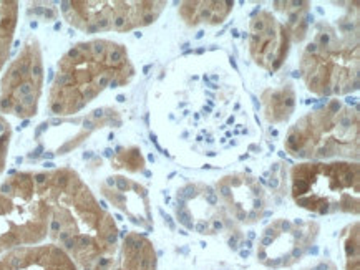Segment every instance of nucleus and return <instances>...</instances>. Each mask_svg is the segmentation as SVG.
<instances>
[{"mask_svg": "<svg viewBox=\"0 0 360 270\" xmlns=\"http://www.w3.org/2000/svg\"><path fill=\"white\" fill-rule=\"evenodd\" d=\"M37 176L50 205V244L60 247L78 270H91L117 250V222L77 171L57 168Z\"/></svg>", "mask_w": 360, "mask_h": 270, "instance_id": "f257e3e1", "label": "nucleus"}, {"mask_svg": "<svg viewBox=\"0 0 360 270\" xmlns=\"http://www.w3.org/2000/svg\"><path fill=\"white\" fill-rule=\"evenodd\" d=\"M135 73L122 43L107 39L75 43L57 63L49 90V112L53 116L82 112L105 90L127 86Z\"/></svg>", "mask_w": 360, "mask_h": 270, "instance_id": "f03ea898", "label": "nucleus"}, {"mask_svg": "<svg viewBox=\"0 0 360 270\" xmlns=\"http://www.w3.org/2000/svg\"><path fill=\"white\" fill-rule=\"evenodd\" d=\"M299 72L312 95L344 96L359 90V17H345L339 25H317L316 35L302 50Z\"/></svg>", "mask_w": 360, "mask_h": 270, "instance_id": "7ed1b4c3", "label": "nucleus"}, {"mask_svg": "<svg viewBox=\"0 0 360 270\" xmlns=\"http://www.w3.org/2000/svg\"><path fill=\"white\" fill-rule=\"evenodd\" d=\"M359 125L357 109L339 100H329L289 128L284 148L302 161H357Z\"/></svg>", "mask_w": 360, "mask_h": 270, "instance_id": "20e7f679", "label": "nucleus"}, {"mask_svg": "<svg viewBox=\"0 0 360 270\" xmlns=\"http://www.w3.org/2000/svg\"><path fill=\"white\" fill-rule=\"evenodd\" d=\"M290 196L297 208L319 216H359V163L304 161L295 164L290 168Z\"/></svg>", "mask_w": 360, "mask_h": 270, "instance_id": "39448f33", "label": "nucleus"}, {"mask_svg": "<svg viewBox=\"0 0 360 270\" xmlns=\"http://www.w3.org/2000/svg\"><path fill=\"white\" fill-rule=\"evenodd\" d=\"M50 205L37 173H12L0 184V257L49 237Z\"/></svg>", "mask_w": 360, "mask_h": 270, "instance_id": "423d86ee", "label": "nucleus"}, {"mask_svg": "<svg viewBox=\"0 0 360 270\" xmlns=\"http://www.w3.org/2000/svg\"><path fill=\"white\" fill-rule=\"evenodd\" d=\"M165 8V0H90L60 4V12L67 24L85 34H124L143 29L155 24Z\"/></svg>", "mask_w": 360, "mask_h": 270, "instance_id": "0eeeda50", "label": "nucleus"}, {"mask_svg": "<svg viewBox=\"0 0 360 270\" xmlns=\"http://www.w3.org/2000/svg\"><path fill=\"white\" fill-rule=\"evenodd\" d=\"M44 83V52L39 39L30 35L0 80V114H12L18 120L34 118L39 113Z\"/></svg>", "mask_w": 360, "mask_h": 270, "instance_id": "6e6552de", "label": "nucleus"}, {"mask_svg": "<svg viewBox=\"0 0 360 270\" xmlns=\"http://www.w3.org/2000/svg\"><path fill=\"white\" fill-rule=\"evenodd\" d=\"M319 231L316 221L276 219L262 231L257 241V260L269 269L292 267L311 252Z\"/></svg>", "mask_w": 360, "mask_h": 270, "instance_id": "1a4fd4ad", "label": "nucleus"}, {"mask_svg": "<svg viewBox=\"0 0 360 270\" xmlns=\"http://www.w3.org/2000/svg\"><path fill=\"white\" fill-rule=\"evenodd\" d=\"M176 217L184 227L198 234L216 236L231 231L233 236H239L234 222L219 203L214 187L205 182H191L178 191Z\"/></svg>", "mask_w": 360, "mask_h": 270, "instance_id": "9d476101", "label": "nucleus"}, {"mask_svg": "<svg viewBox=\"0 0 360 270\" xmlns=\"http://www.w3.org/2000/svg\"><path fill=\"white\" fill-rule=\"evenodd\" d=\"M290 34L283 20L271 11L256 12L249 22L248 48L252 62L262 70L276 73L289 55Z\"/></svg>", "mask_w": 360, "mask_h": 270, "instance_id": "9b49d317", "label": "nucleus"}, {"mask_svg": "<svg viewBox=\"0 0 360 270\" xmlns=\"http://www.w3.org/2000/svg\"><path fill=\"white\" fill-rule=\"evenodd\" d=\"M214 191L233 222L251 226L264 216L267 198L256 177L246 173H233L221 177Z\"/></svg>", "mask_w": 360, "mask_h": 270, "instance_id": "f8f14e48", "label": "nucleus"}, {"mask_svg": "<svg viewBox=\"0 0 360 270\" xmlns=\"http://www.w3.org/2000/svg\"><path fill=\"white\" fill-rule=\"evenodd\" d=\"M100 191L133 224L148 232L153 231V214L145 186L127 176H110L101 182Z\"/></svg>", "mask_w": 360, "mask_h": 270, "instance_id": "ddd939ff", "label": "nucleus"}, {"mask_svg": "<svg viewBox=\"0 0 360 270\" xmlns=\"http://www.w3.org/2000/svg\"><path fill=\"white\" fill-rule=\"evenodd\" d=\"M91 270H158V255L145 234L128 232L120 239L117 250L100 259Z\"/></svg>", "mask_w": 360, "mask_h": 270, "instance_id": "4468645a", "label": "nucleus"}, {"mask_svg": "<svg viewBox=\"0 0 360 270\" xmlns=\"http://www.w3.org/2000/svg\"><path fill=\"white\" fill-rule=\"evenodd\" d=\"M0 270H78L75 262L53 244L25 245L0 257Z\"/></svg>", "mask_w": 360, "mask_h": 270, "instance_id": "2eb2a0df", "label": "nucleus"}, {"mask_svg": "<svg viewBox=\"0 0 360 270\" xmlns=\"http://www.w3.org/2000/svg\"><path fill=\"white\" fill-rule=\"evenodd\" d=\"M234 2L218 0V2H181L178 13L181 20L189 27L219 25L233 12Z\"/></svg>", "mask_w": 360, "mask_h": 270, "instance_id": "dca6fc26", "label": "nucleus"}, {"mask_svg": "<svg viewBox=\"0 0 360 270\" xmlns=\"http://www.w3.org/2000/svg\"><path fill=\"white\" fill-rule=\"evenodd\" d=\"M262 114L271 125H283L292 116L295 109V91L292 85L269 88L261 95Z\"/></svg>", "mask_w": 360, "mask_h": 270, "instance_id": "f3484780", "label": "nucleus"}, {"mask_svg": "<svg viewBox=\"0 0 360 270\" xmlns=\"http://www.w3.org/2000/svg\"><path fill=\"white\" fill-rule=\"evenodd\" d=\"M274 12L283 15V24L288 27L292 42H302L309 30L311 2H274Z\"/></svg>", "mask_w": 360, "mask_h": 270, "instance_id": "a211bd4d", "label": "nucleus"}, {"mask_svg": "<svg viewBox=\"0 0 360 270\" xmlns=\"http://www.w3.org/2000/svg\"><path fill=\"white\" fill-rule=\"evenodd\" d=\"M20 4L15 0H0V72L11 58L12 43L18 25Z\"/></svg>", "mask_w": 360, "mask_h": 270, "instance_id": "6ab92c4d", "label": "nucleus"}, {"mask_svg": "<svg viewBox=\"0 0 360 270\" xmlns=\"http://www.w3.org/2000/svg\"><path fill=\"white\" fill-rule=\"evenodd\" d=\"M359 222L349 224L340 236L344 252V269L360 270V242H359Z\"/></svg>", "mask_w": 360, "mask_h": 270, "instance_id": "aec40b11", "label": "nucleus"}, {"mask_svg": "<svg viewBox=\"0 0 360 270\" xmlns=\"http://www.w3.org/2000/svg\"><path fill=\"white\" fill-rule=\"evenodd\" d=\"M112 166L117 169H124L128 173H140L145 169V158L141 149L136 146L131 148H118L112 158Z\"/></svg>", "mask_w": 360, "mask_h": 270, "instance_id": "412c9836", "label": "nucleus"}, {"mask_svg": "<svg viewBox=\"0 0 360 270\" xmlns=\"http://www.w3.org/2000/svg\"><path fill=\"white\" fill-rule=\"evenodd\" d=\"M12 141V126L7 121L4 114H0V176L6 171L7 158H8V148H11Z\"/></svg>", "mask_w": 360, "mask_h": 270, "instance_id": "4be33fe9", "label": "nucleus"}, {"mask_svg": "<svg viewBox=\"0 0 360 270\" xmlns=\"http://www.w3.org/2000/svg\"><path fill=\"white\" fill-rule=\"evenodd\" d=\"M312 270H337V269L332 262H321L319 265H316Z\"/></svg>", "mask_w": 360, "mask_h": 270, "instance_id": "5701e85b", "label": "nucleus"}]
</instances>
